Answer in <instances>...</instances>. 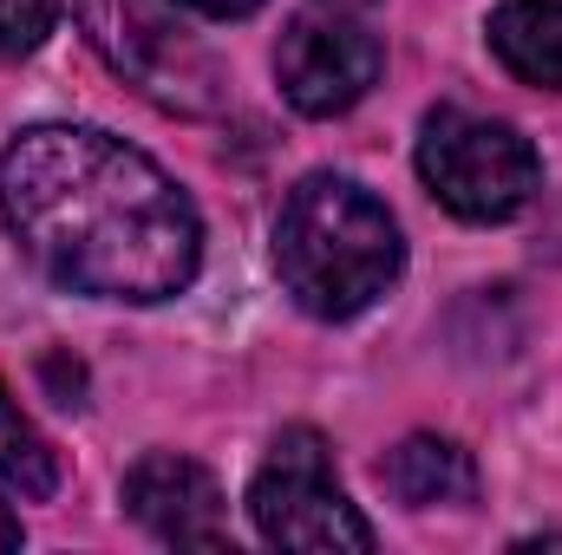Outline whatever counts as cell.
Returning <instances> with one entry per match:
<instances>
[{"label": "cell", "instance_id": "obj_1", "mask_svg": "<svg viewBox=\"0 0 562 555\" xmlns=\"http://www.w3.org/2000/svg\"><path fill=\"white\" fill-rule=\"evenodd\" d=\"M0 216L40 275L92 301H170L203 262L190 196L99 125H33L7 144Z\"/></svg>", "mask_w": 562, "mask_h": 555}, {"label": "cell", "instance_id": "obj_2", "mask_svg": "<svg viewBox=\"0 0 562 555\" xmlns=\"http://www.w3.org/2000/svg\"><path fill=\"white\" fill-rule=\"evenodd\" d=\"M400 269L406 242L373 190L334 170H314L288 190L276 216V275L301 314L353 320L400 281Z\"/></svg>", "mask_w": 562, "mask_h": 555}, {"label": "cell", "instance_id": "obj_3", "mask_svg": "<svg viewBox=\"0 0 562 555\" xmlns=\"http://www.w3.org/2000/svg\"><path fill=\"white\" fill-rule=\"evenodd\" d=\"M419 177L458 223H510L543 190V157L504 118L438 105L419 125Z\"/></svg>", "mask_w": 562, "mask_h": 555}, {"label": "cell", "instance_id": "obj_4", "mask_svg": "<svg viewBox=\"0 0 562 555\" xmlns=\"http://www.w3.org/2000/svg\"><path fill=\"white\" fill-rule=\"evenodd\" d=\"M249 523L276 550H373V523L340 490L334 451L314 424H288L269 444V457L249 484Z\"/></svg>", "mask_w": 562, "mask_h": 555}, {"label": "cell", "instance_id": "obj_5", "mask_svg": "<svg viewBox=\"0 0 562 555\" xmlns=\"http://www.w3.org/2000/svg\"><path fill=\"white\" fill-rule=\"evenodd\" d=\"M380 66H386L380 33L360 26V20H347V13H334V7L294 13L281 26L276 79H281V99L301 118H340V112H353L380 86Z\"/></svg>", "mask_w": 562, "mask_h": 555}, {"label": "cell", "instance_id": "obj_6", "mask_svg": "<svg viewBox=\"0 0 562 555\" xmlns=\"http://www.w3.org/2000/svg\"><path fill=\"white\" fill-rule=\"evenodd\" d=\"M125 510L138 517L157 543L177 550H229V503L223 484L177 451H144L125 471Z\"/></svg>", "mask_w": 562, "mask_h": 555}, {"label": "cell", "instance_id": "obj_7", "mask_svg": "<svg viewBox=\"0 0 562 555\" xmlns=\"http://www.w3.org/2000/svg\"><path fill=\"white\" fill-rule=\"evenodd\" d=\"M380 484L406 503V510H438V503H471L477 497V464L458 438L413 431L380 457Z\"/></svg>", "mask_w": 562, "mask_h": 555}, {"label": "cell", "instance_id": "obj_8", "mask_svg": "<svg viewBox=\"0 0 562 555\" xmlns=\"http://www.w3.org/2000/svg\"><path fill=\"white\" fill-rule=\"evenodd\" d=\"M484 39L510 79L562 92V0H504L484 20Z\"/></svg>", "mask_w": 562, "mask_h": 555}, {"label": "cell", "instance_id": "obj_9", "mask_svg": "<svg viewBox=\"0 0 562 555\" xmlns=\"http://www.w3.org/2000/svg\"><path fill=\"white\" fill-rule=\"evenodd\" d=\"M0 477H7L20 497H33V503H46V497L59 490V451L33 431V418L13 406L7 380H0Z\"/></svg>", "mask_w": 562, "mask_h": 555}, {"label": "cell", "instance_id": "obj_10", "mask_svg": "<svg viewBox=\"0 0 562 555\" xmlns=\"http://www.w3.org/2000/svg\"><path fill=\"white\" fill-rule=\"evenodd\" d=\"M66 0H0V59L33 53L53 26H59Z\"/></svg>", "mask_w": 562, "mask_h": 555}, {"label": "cell", "instance_id": "obj_11", "mask_svg": "<svg viewBox=\"0 0 562 555\" xmlns=\"http://www.w3.org/2000/svg\"><path fill=\"white\" fill-rule=\"evenodd\" d=\"M177 7H190V13H203V20H249L262 0H177Z\"/></svg>", "mask_w": 562, "mask_h": 555}, {"label": "cell", "instance_id": "obj_12", "mask_svg": "<svg viewBox=\"0 0 562 555\" xmlns=\"http://www.w3.org/2000/svg\"><path fill=\"white\" fill-rule=\"evenodd\" d=\"M20 536H26V530H20V517L0 503V550H20Z\"/></svg>", "mask_w": 562, "mask_h": 555}, {"label": "cell", "instance_id": "obj_13", "mask_svg": "<svg viewBox=\"0 0 562 555\" xmlns=\"http://www.w3.org/2000/svg\"><path fill=\"white\" fill-rule=\"evenodd\" d=\"M321 7H353V0H321Z\"/></svg>", "mask_w": 562, "mask_h": 555}]
</instances>
